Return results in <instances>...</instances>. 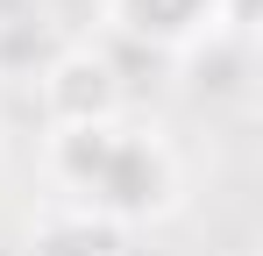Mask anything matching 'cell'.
I'll list each match as a JSON object with an SVG mask.
<instances>
[{
	"label": "cell",
	"instance_id": "2",
	"mask_svg": "<svg viewBox=\"0 0 263 256\" xmlns=\"http://www.w3.org/2000/svg\"><path fill=\"white\" fill-rule=\"evenodd\" d=\"M36 107H43V128L114 121V114L128 107L121 64H114L100 43H57L43 64H36Z\"/></svg>",
	"mask_w": 263,
	"mask_h": 256
},
{
	"label": "cell",
	"instance_id": "4",
	"mask_svg": "<svg viewBox=\"0 0 263 256\" xmlns=\"http://www.w3.org/2000/svg\"><path fill=\"white\" fill-rule=\"evenodd\" d=\"M185 79L199 100H235V93H249V36H206L185 50Z\"/></svg>",
	"mask_w": 263,
	"mask_h": 256
},
{
	"label": "cell",
	"instance_id": "3",
	"mask_svg": "<svg viewBox=\"0 0 263 256\" xmlns=\"http://www.w3.org/2000/svg\"><path fill=\"white\" fill-rule=\"evenodd\" d=\"M235 0H100V22L135 50H157V57H185L192 43H206L228 29Z\"/></svg>",
	"mask_w": 263,
	"mask_h": 256
},
{
	"label": "cell",
	"instance_id": "1",
	"mask_svg": "<svg viewBox=\"0 0 263 256\" xmlns=\"http://www.w3.org/2000/svg\"><path fill=\"white\" fill-rule=\"evenodd\" d=\"M43 171L50 185L100 228H135V221H164L185 199V164L157 128L135 121H92V128H50L43 135Z\"/></svg>",
	"mask_w": 263,
	"mask_h": 256
},
{
	"label": "cell",
	"instance_id": "5",
	"mask_svg": "<svg viewBox=\"0 0 263 256\" xmlns=\"http://www.w3.org/2000/svg\"><path fill=\"white\" fill-rule=\"evenodd\" d=\"M29 256H121V235L100 228V221H86V213H57L43 235H36Z\"/></svg>",
	"mask_w": 263,
	"mask_h": 256
}]
</instances>
